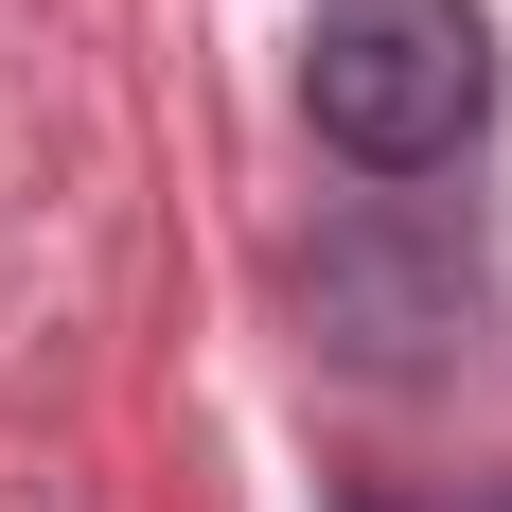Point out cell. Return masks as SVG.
I'll return each mask as SVG.
<instances>
[{
	"label": "cell",
	"instance_id": "obj_1",
	"mask_svg": "<svg viewBox=\"0 0 512 512\" xmlns=\"http://www.w3.org/2000/svg\"><path fill=\"white\" fill-rule=\"evenodd\" d=\"M301 106H318V142L371 159V177H442L495 124V18L477 0H318Z\"/></svg>",
	"mask_w": 512,
	"mask_h": 512
},
{
	"label": "cell",
	"instance_id": "obj_2",
	"mask_svg": "<svg viewBox=\"0 0 512 512\" xmlns=\"http://www.w3.org/2000/svg\"><path fill=\"white\" fill-rule=\"evenodd\" d=\"M301 318H318L336 371H442V354H477L495 283H477L460 230H424V212H354V230L301 248Z\"/></svg>",
	"mask_w": 512,
	"mask_h": 512
}]
</instances>
